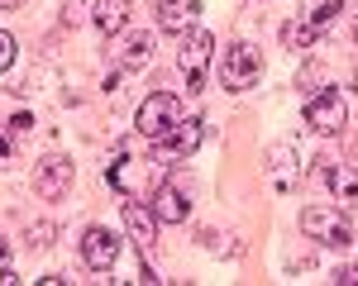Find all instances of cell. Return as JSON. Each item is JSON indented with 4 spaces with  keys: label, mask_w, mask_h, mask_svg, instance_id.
Here are the masks:
<instances>
[{
    "label": "cell",
    "mask_w": 358,
    "mask_h": 286,
    "mask_svg": "<svg viewBox=\"0 0 358 286\" xmlns=\"http://www.w3.org/2000/svg\"><path fill=\"white\" fill-rule=\"evenodd\" d=\"M301 234L306 239H315V243H325V248H349L354 243V225H349V210L339 205H306L301 210Z\"/></svg>",
    "instance_id": "obj_1"
},
{
    "label": "cell",
    "mask_w": 358,
    "mask_h": 286,
    "mask_svg": "<svg viewBox=\"0 0 358 286\" xmlns=\"http://www.w3.org/2000/svg\"><path fill=\"white\" fill-rule=\"evenodd\" d=\"M344 124H349V105H344V96H339L334 86H320V91L306 96V129H310V134L334 139Z\"/></svg>",
    "instance_id": "obj_2"
},
{
    "label": "cell",
    "mask_w": 358,
    "mask_h": 286,
    "mask_svg": "<svg viewBox=\"0 0 358 286\" xmlns=\"http://www.w3.org/2000/svg\"><path fill=\"white\" fill-rule=\"evenodd\" d=\"M344 5H349V0H306V15H301V20L282 24V43H292V48H310Z\"/></svg>",
    "instance_id": "obj_3"
},
{
    "label": "cell",
    "mask_w": 358,
    "mask_h": 286,
    "mask_svg": "<svg viewBox=\"0 0 358 286\" xmlns=\"http://www.w3.org/2000/svg\"><path fill=\"white\" fill-rule=\"evenodd\" d=\"M201 139H206V119H187L182 114L163 139H153V163H182V158H192L201 148Z\"/></svg>",
    "instance_id": "obj_4"
},
{
    "label": "cell",
    "mask_w": 358,
    "mask_h": 286,
    "mask_svg": "<svg viewBox=\"0 0 358 286\" xmlns=\"http://www.w3.org/2000/svg\"><path fill=\"white\" fill-rule=\"evenodd\" d=\"M210 48H215V38H210L206 29H192V33L182 38V48H177V72L187 77V91H206V72H210Z\"/></svg>",
    "instance_id": "obj_5"
},
{
    "label": "cell",
    "mask_w": 358,
    "mask_h": 286,
    "mask_svg": "<svg viewBox=\"0 0 358 286\" xmlns=\"http://www.w3.org/2000/svg\"><path fill=\"white\" fill-rule=\"evenodd\" d=\"M182 119V100L172 96V91H153L143 105H138V114H134V129L143 134V139H163L167 129Z\"/></svg>",
    "instance_id": "obj_6"
},
{
    "label": "cell",
    "mask_w": 358,
    "mask_h": 286,
    "mask_svg": "<svg viewBox=\"0 0 358 286\" xmlns=\"http://www.w3.org/2000/svg\"><path fill=\"white\" fill-rule=\"evenodd\" d=\"M258 77H263V53L239 38V43L224 53V86H229V91H248V86H258Z\"/></svg>",
    "instance_id": "obj_7"
},
{
    "label": "cell",
    "mask_w": 358,
    "mask_h": 286,
    "mask_svg": "<svg viewBox=\"0 0 358 286\" xmlns=\"http://www.w3.org/2000/svg\"><path fill=\"white\" fill-rule=\"evenodd\" d=\"M67 186H72V163H67L62 153H48V158L34 167V191H38V200H62Z\"/></svg>",
    "instance_id": "obj_8"
},
{
    "label": "cell",
    "mask_w": 358,
    "mask_h": 286,
    "mask_svg": "<svg viewBox=\"0 0 358 286\" xmlns=\"http://www.w3.org/2000/svg\"><path fill=\"white\" fill-rule=\"evenodd\" d=\"M153 215H158V225H182V220L192 215V191H187V181H163V186L153 191Z\"/></svg>",
    "instance_id": "obj_9"
},
{
    "label": "cell",
    "mask_w": 358,
    "mask_h": 286,
    "mask_svg": "<svg viewBox=\"0 0 358 286\" xmlns=\"http://www.w3.org/2000/svg\"><path fill=\"white\" fill-rule=\"evenodd\" d=\"M115 257H120V239H115L110 229L91 225L82 234V262H86V267H96V272H106V267H115Z\"/></svg>",
    "instance_id": "obj_10"
},
{
    "label": "cell",
    "mask_w": 358,
    "mask_h": 286,
    "mask_svg": "<svg viewBox=\"0 0 358 286\" xmlns=\"http://www.w3.org/2000/svg\"><path fill=\"white\" fill-rule=\"evenodd\" d=\"M124 229H129V239L143 257L153 253V239H158V215L153 210H143L138 200H124Z\"/></svg>",
    "instance_id": "obj_11"
},
{
    "label": "cell",
    "mask_w": 358,
    "mask_h": 286,
    "mask_svg": "<svg viewBox=\"0 0 358 286\" xmlns=\"http://www.w3.org/2000/svg\"><path fill=\"white\" fill-rule=\"evenodd\" d=\"M196 15H201L196 0H158V24H163L167 33H177V38H187L196 29Z\"/></svg>",
    "instance_id": "obj_12"
},
{
    "label": "cell",
    "mask_w": 358,
    "mask_h": 286,
    "mask_svg": "<svg viewBox=\"0 0 358 286\" xmlns=\"http://www.w3.org/2000/svg\"><path fill=\"white\" fill-rule=\"evenodd\" d=\"M268 176H273V186H282V191L296 186V148L287 139L268 148Z\"/></svg>",
    "instance_id": "obj_13"
},
{
    "label": "cell",
    "mask_w": 358,
    "mask_h": 286,
    "mask_svg": "<svg viewBox=\"0 0 358 286\" xmlns=\"http://www.w3.org/2000/svg\"><path fill=\"white\" fill-rule=\"evenodd\" d=\"M334 191V200L344 205V210H354L358 205V167H349V163H330V181H325Z\"/></svg>",
    "instance_id": "obj_14"
},
{
    "label": "cell",
    "mask_w": 358,
    "mask_h": 286,
    "mask_svg": "<svg viewBox=\"0 0 358 286\" xmlns=\"http://www.w3.org/2000/svg\"><path fill=\"white\" fill-rule=\"evenodd\" d=\"M129 0H96V29L101 33H120V29L129 24Z\"/></svg>",
    "instance_id": "obj_15"
},
{
    "label": "cell",
    "mask_w": 358,
    "mask_h": 286,
    "mask_svg": "<svg viewBox=\"0 0 358 286\" xmlns=\"http://www.w3.org/2000/svg\"><path fill=\"white\" fill-rule=\"evenodd\" d=\"M148 57H153V33H129V43H124V53H120V67L138 72Z\"/></svg>",
    "instance_id": "obj_16"
},
{
    "label": "cell",
    "mask_w": 358,
    "mask_h": 286,
    "mask_svg": "<svg viewBox=\"0 0 358 286\" xmlns=\"http://www.w3.org/2000/svg\"><path fill=\"white\" fill-rule=\"evenodd\" d=\"M15 282V262H10V239L0 234V286Z\"/></svg>",
    "instance_id": "obj_17"
},
{
    "label": "cell",
    "mask_w": 358,
    "mask_h": 286,
    "mask_svg": "<svg viewBox=\"0 0 358 286\" xmlns=\"http://www.w3.org/2000/svg\"><path fill=\"white\" fill-rule=\"evenodd\" d=\"M10 67H15V38L0 33V72H10Z\"/></svg>",
    "instance_id": "obj_18"
},
{
    "label": "cell",
    "mask_w": 358,
    "mask_h": 286,
    "mask_svg": "<svg viewBox=\"0 0 358 286\" xmlns=\"http://www.w3.org/2000/svg\"><path fill=\"white\" fill-rule=\"evenodd\" d=\"M5 158H15V129L10 124H0V163Z\"/></svg>",
    "instance_id": "obj_19"
},
{
    "label": "cell",
    "mask_w": 358,
    "mask_h": 286,
    "mask_svg": "<svg viewBox=\"0 0 358 286\" xmlns=\"http://www.w3.org/2000/svg\"><path fill=\"white\" fill-rule=\"evenodd\" d=\"M330 282H339V286H354V282H358V267H334V272H330Z\"/></svg>",
    "instance_id": "obj_20"
},
{
    "label": "cell",
    "mask_w": 358,
    "mask_h": 286,
    "mask_svg": "<svg viewBox=\"0 0 358 286\" xmlns=\"http://www.w3.org/2000/svg\"><path fill=\"white\" fill-rule=\"evenodd\" d=\"M29 124H34V114H29V110H20V114H15V119H10V129H15V134H24Z\"/></svg>",
    "instance_id": "obj_21"
},
{
    "label": "cell",
    "mask_w": 358,
    "mask_h": 286,
    "mask_svg": "<svg viewBox=\"0 0 358 286\" xmlns=\"http://www.w3.org/2000/svg\"><path fill=\"white\" fill-rule=\"evenodd\" d=\"M20 5H24V0H0V10H20Z\"/></svg>",
    "instance_id": "obj_22"
},
{
    "label": "cell",
    "mask_w": 358,
    "mask_h": 286,
    "mask_svg": "<svg viewBox=\"0 0 358 286\" xmlns=\"http://www.w3.org/2000/svg\"><path fill=\"white\" fill-rule=\"evenodd\" d=\"M354 38H358V33H354Z\"/></svg>",
    "instance_id": "obj_23"
}]
</instances>
